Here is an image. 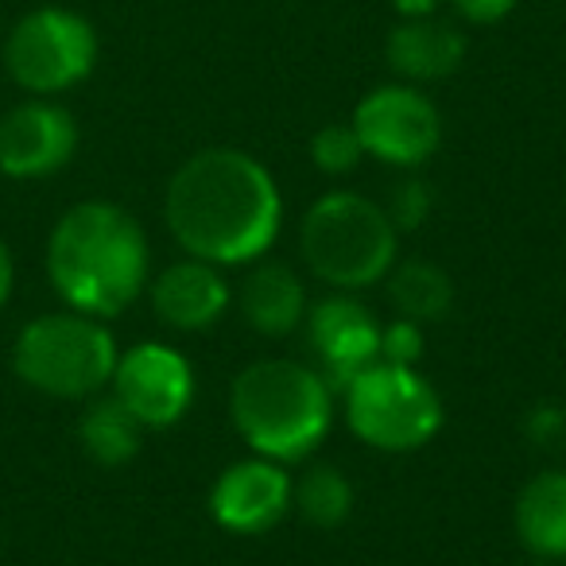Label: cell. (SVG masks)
Returning a JSON list of instances; mask_svg holds the SVG:
<instances>
[{"instance_id":"obj_17","label":"cell","mask_w":566,"mask_h":566,"mask_svg":"<svg viewBox=\"0 0 566 566\" xmlns=\"http://www.w3.org/2000/svg\"><path fill=\"white\" fill-rule=\"evenodd\" d=\"M140 434H144V423L117 400V396L94 400L86 408V416L78 419V439L97 465L133 462V458L140 454Z\"/></svg>"},{"instance_id":"obj_26","label":"cell","mask_w":566,"mask_h":566,"mask_svg":"<svg viewBox=\"0 0 566 566\" xmlns=\"http://www.w3.org/2000/svg\"><path fill=\"white\" fill-rule=\"evenodd\" d=\"M12 275H17V268H12V252L9 244L0 241V307L9 303V292H12Z\"/></svg>"},{"instance_id":"obj_20","label":"cell","mask_w":566,"mask_h":566,"mask_svg":"<svg viewBox=\"0 0 566 566\" xmlns=\"http://www.w3.org/2000/svg\"><path fill=\"white\" fill-rule=\"evenodd\" d=\"M361 140H357L354 125H326L311 136V164L326 175H346L361 159Z\"/></svg>"},{"instance_id":"obj_3","label":"cell","mask_w":566,"mask_h":566,"mask_svg":"<svg viewBox=\"0 0 566 566\" xmlns=\"http://www.w3.org/2000/svg\"><path fill=\"white\" fill-rule=\"evenodd\" d=\"M233 427L260 458L295 462L323 442L334 419V388L311 365L300 361H252L237 373L229 392Z\"/></svg>"},{"instance_id":"obj_16","label":"cell","mask_w":566,"mask_h":566,"mask_svg":"<svg viewBox=\"0 0 566 566\" xmlns=\"http://www.w3.org/2000/svg\"><path fill=\"white\" fill-rule=\"evenodd\" d=\"M516 535L535 558H566V470H547L520 489Z\"/></svg>"},{"instance_id":"obj_21","label":"cell","mask_w":566,"mask_h":566,"mask_svg":"<svg viewBox=\"0 0 566 566\" xmlns=\"http://www.w3.org/2000/svg\"><path fill=\"white\" fill-rule=\"evenodd\" d=\"M385 213L392 218L396 229H419L431 213V187L423 179H400L392 187Z\"/></svg>"},{"instance_id":"obj_1","label":"cell","mask_w":566,"mask_h":566,"mask_svg":"<svg viewBox=\"0 0 566 566\" xmlns=\"http://www.w3.org/2000/svg\"><path fill=\"white\" fill-rule=\"evenodd\" d=\"M167 229L210 264H249L280 233V187L260 159L237 148H206L167 182Z\"/></svg>"},{"instance_id":"obj_7","label":"cell","mask_w":566,"mask_h":566,"mask_svg":"<svg viewBox=\"0 0 566 566\" xmlns=\"http://www.w3.org/2000/svg\"><path fill=\"white\" fill-rule=\"evenodd\" d=\"M97 63V32L71 9H35L4 40V66L12 82L35 97L63 94L90 78Z\"/></svg>"},{"instance_id":"obj_15","label":"cell","mask_w":566,"mask_h":566,"mask_svg":"<svg viewBox=\"0 0 566 566\" xmlns=\"http://www.w3.org/2000/svg\"><path fill=\"white\" fill-rule=\"evenodd\" d=\"M241 315L252 331L268 338H283L307 318V292L303 280L287 264L264 260L241 283Z\"/></svg>"},{"instance_id":"obj_25","label":"cell","mask_w":566,"mask_h":566,"mask_svg":"<svg viewBox=\"0 0 566 566\" xmlns=\"http://www.w3.org/2000/svg\"><path fill=\"white\" fill-rule=\"evenodd\" d=\"M392 9L400 12L403 20H419V17H431L439 9V0H392Z\"/></svg>"},{"instance_id":"obj_10","label":"cell","mask_w":566,"mask_h":566,"mask_svg":"<svg viewBox=\"0 0 566 566\" xmlns=\"http://www.w3.org/2000/svg\"><path fill=\"white\" fill-rule=\"evenodd\" d=\"M78 148V125L63 105L24 102L0 117V171L9 179H48Z\"/></svg>"},{"instance_id":"obj_18","label":"cell","mask_w":566,"mask_h":566,"mask_svg":"<svg viewBox=\"0 0 566 566\" xmlns=\"http://www.w3.org/2000/svg\"><path fill=\"white\" fill-rule=\"evenodd\" d=\"M392 292V307L400 311V318L408 323H439L454 303V283L431 260H403L388 280Z\"/></svg>"},{"instance_id":"obj_11","label":"cell","mask_w":566,"mask_h":566,"mask_svg":"<svg viewBox=\"0 0 566 566\" xmlns=\"http://www.w3.org/2000/svg\"><path fill=\"white\" fill-rule=\"evenodd\" d=\"M307 338L323 361V377L334 392H346L354 377L380 361V326L369 307L349 295H331L307 311Z\"/></svg>"},{"instance_id":"obj_5","label":"cell","mask_w":566,"mask_h":566,"mask_svg":"<svg viewBox=\"0 0 566 566\" xmlns=\"http://www.w3.org/2000/svg\"><path fill=\"white\" fill-rule=\"evenodd\" d=\"M117 342L90 315H43L20 331L12 369L28 388L55 400H86L113 380Z\"/></svg>"},{"instance_id":"obj_22","label":"cell","mask_w":566,"mask_h":566,"mask_svg":"<svg viewBox=\"0 0 566 566\" xmlns=\"http://www.w3.org/2000/svg\"><path fill=\"white\" fill-rule=\"evenodd\" d=\"M524 439L539 450H558L566 442V408L539 403L524 416Z\"/></svg>"},{"instance_id":"obj_9","label":"cell","mask_w":566,"mask_h":566,"mask_svg":"<svg viewBox=\"0 0 566 566\" xmlns=\"http://www.w3.org/2000/svg\"><path fill=\"white\" fill-rule=\"evenodd\" d=\"M113 396L144 427H171L187 416L195 400V369L179 349L164 342H144L117 357Z\"/></svg>"},{"instance_id":"obj_23","label":"cell","mask_w":566,"mask_h":566,"mask_svg":"<svg viewBox=\"0 0 566 566\" xmlns=\"http://www.w3.org/2000/svg\"><path fill=\"white\" fill-rule=\"evenodd\" d=\"M419 354H423V331H419V323L400 318V323H392V326L380 331V361L416 365Z\"/></svg>"},{"instance_id":"obj_4","label":"cell","mask_w":566,"mask_h":566,"mask_svg":"<svg viewBox=\"0 0 566 566\" xmlns=\"http://www.w3.org/2000/svg\"><path fill=\"white\" fill-rule=\"evenodd\" d=\"M300 249L307 268L331 287L357 292L385 280L396 264L400 229L373 198L354 190L323 195L307 210L300 229Z\"/></svg>"},{"instance_id":"obj_2","label":"cell","mask_w":566,"mask_h":566,"mask_svg":"<svg viewBox=\"0 0 566 566\" xmlns=\"http://www.w3.org/2000/svg\"><path fill=\"white\" fill-rule=\"evenodd\" d=\"M48 275L78 315L113 318L144 292L148 237L120 206L78 202L51 229Z\"/></svg>"},{"instance_id":"obj_12","label":"cell","mask_w":566,"mask_h":566,"mask_svg":"<svg viewBox=\"0 0 566 566\" xmlns=\"http://www.w3.org/2000/svg\"><path fill=\"white\" fill-rule=\"evenodd\" d=\"M292 509V478L272 458H249L218 473L210 489V512L226 532L260 535Z\"/></svg>"},{"instance_id":"obj_14","label":"cell","mask_w":566,"mask_h":566,"mask_svg":"<svg viewBox=\"0 0 566 566\" xmlns=\"http://www.w3.org/2000/svg\"><path fill=\"white\" fill-rule=\"evenodd\" d=\"M388 66L408 82H442L465 63V35L442 20H400L385 43Z\"/></svg>"},{"instance_id":"obj_19","label":"cell","mask_w":566,"mask_h":566,"mask_svg":"<svg viewBox=\"0 0 566 566\" xmlns=\"http://www.w3.org/2000/svg\"><path fill=\"white\" fill-rule=\"evenodd\" d=\"M292 501L307 524L338 527V524H346V516L354 512V485H349L338 465L323 462L303 473L300 485L292 489Z\"/></svg>"},{"instance_id":"obj_24","label":"cell","mask_w":566,"mask_h":566,"mask_svg":"<svg viewBox=\"0 0 566 566\" xmlns=\"http://www.w3.org/2000/svg\"><path fill=\"white\" fill-rule=\"evenodd\" d=\"M458 12H462V20H470V24H501L504 17H509L512 9H516V0H450Z\"/></svg>"},{"instance_id":"obj_13","label":"cell","mask_w":566,"mask_h":566,"mask_svg":"<svg viewBox=\"0 0 566 566\" xmlns=\"http://www.w3.org/2000/svg\"><path fill=\"white\" fill-rule=\"evenodd\" d=\"M151 307L175 331H206L229 307V283L210 260H179L151 283Z\"/></svg>"},{"instance_id":"obj_8","label":"cell","mask_w":566,"mask_h":566,"mask_svg":"<svg viewBox=\"0 0 566 566\" xmlns=\"http://www.w3.org/2000/svg\"><path fill=\"white\" fill-rule=\"evenodd\" d=\"M354 133L361 151L380 164L416 167L431 159L442 144V117L431 97L416 86H377L361 97L354 113Z\"/></svg>"},{"instance_id":"obj_6","label":"cell","mask_w":566,"mask_h":566,"mask_svg":"<svg viewBox=\"0 0 566 566\" xmlns=\"http://www.w3.org/2000/svg\"><path fill=\"white\" fill-rule=\"evenodd\" d=\"M346 423L361 442L388 454L419 450L439 434L442 400L416 365L377 361L346 388Z\"/></svg>"}]
</instances>
